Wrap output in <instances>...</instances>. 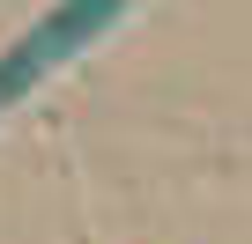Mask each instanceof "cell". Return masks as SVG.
<instances>
[{"label": "cell", "instance_id": "1", "mask_svg": "<svg viewBox=\"0 0 252 244\" xmlns=\"http://www.w3.org/2000/svg\"><path fill=\"white\" fill-rule=\"evenodd\" d=\"M126 8H141V0H60V8H52L15 52H0V111H8L15 96H30L52 67H67L89 37H104Z\"/></svg>", "mask_w": 252, "mask_h": 244}]
</instances>
